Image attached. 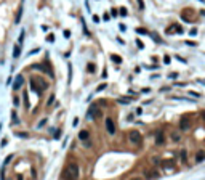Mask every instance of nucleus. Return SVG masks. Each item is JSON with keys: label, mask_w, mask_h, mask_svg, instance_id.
Instances as JSON below:
<instances>
[{"label": "nucleus", "mask_w": 205, "mask_h": 180, "mask_svg": "<svg viewBox=\"0 0 205 180\" xmlns=\"http://www.w3.org/2000/svg\"><path fill=\"white\" fill-rule=\"evenodd\" d=\"M104 89H106V84H101V85L96 89V92H101V90H104Z\"/></svg>", "instance_id": "a211bd4d"}, {"label": "nucleus", "mask_w": 205, "mask_h": 180, "mask_svg": "<svg viewBox=\"0 0 205 180\" xmlns=\"http://www.w3.org/2000/svg\"><path fill=\"white\" fill-rule=\"evenodd\" d=\"M19 53H21V47H19V45H16V47H15V52H13V56H15V58H18V56H19Z\"/></svg>", "instance_id": "f8f14e48"}, {"label": "nucleus", "mask_w": 205, "mask_h": 180, "mask_svg": "<svg viewBox=\"0 0 205 180\" xmlns=\"http://www.w3.org/2000/svg\"><path fill=\"white\" fill-rule=\"evenodd\" d=\"M130 180H144V179H141V177H131Z\"/></svg>", "instance_id": "412c9836"}, {"label": "nucleus", "mask_w": 205, "mask_h": 180, "mask_svg": "<svg viewBox=\"0 0 205 180\" xmlns=\"http://www.w3.org/2000/svg\"><path fill=\"white\" fill-rule=\"evenodd\" d=\"M100 110H98V106L96 105H91L90 106V111H88V114H87V117L88 119H96V117H100Z\"/></svg>", "instance_id": "7ed1b4c3"}, {"label": "nucleus", "mask_w": 205, "mask_h": 180, "mask_svg": "<svg viewBox=\"0 0 205 180\" xmlns=\"http://www.w3.org/2000/svg\"><path fill=\"white\" fill-rule=\"evenodd\" d=\"M88 71H91V73L95 71V66H93V64H88Z\"/></svg>", "instance_id": "6ab92c4d"}, {"label": "nucleus", "mask_w": 205, "mask_h": 180, "mask_svg": "<svg viewBox=\"0 0 205 180\" xmlns=\"http://www.w3.org/2000/svg\"><path fill=\"white\" fill-rule=\"evenodd\" d=\"M151 161H152V164H156V166H157V164H159V162H160L157 156H154V158H151Z\"/></svg>", "instance_id": "2eb2a0df"}, {"label": "nucleus", "mask_w": 205, "mask_h": 180, "mask_svg": "<svg viewBox=\"0 0 205 180\" xmlns=\"http://www.w3.org/2000/svg\"><path fill=\"white\" fill-rule=\"evenodd\" d=\"M88 137H90V134H88V130H82L80 134H78V138H80V140H87Z\"/></svg>", "instance_id": "9b49d317"}, {"label": "nucleus", "mask_w": 205, "mask_h": 180, "mask_svg": "<svg viewBox=\"0 0 205 180\" xmlns=\"http://www.w3.org/2000/svg\"><path fill=\"white\" fill-rule=\"evenodd\" d=\"M78 166L76 162H69V164L64 167V172H63V179L64 180H78Z\"/></svg>", "instance_id": "f257e3e1"}, {"label": "nucleus", "mask_w": 205, "mask_h": 180, "mask_svg": "<svg viewBox=\"0 0 205 180\" xmlns=\"http://www.w3.org/2000/svg\"><path fill=\"white\" fill-rule=\"evenodd\" d=\"M189 127H191L189 119H187V117H183V119L180 121V129H181L183 132H186V130H189Z\"/></svg>", "instance_id": "423d86ee"}, {"label": "nucleus", "mask_w": 205, "mask_h": 180, "mask_svg": "<svg viewBox=\"0 0 205 180\" xmlns=\"http://www.w3.org/2000/svg\"><path fill=\"white\" fill-rule=\"evenodd\" d=\"M112 60L115 61V63H122V60H120V56H115V55H112Z\"/></svg>", "instance_id": "dca6fc26"}, {"label": "nucleus", "mask_w": 205, "mask_h": 180, "mask_svg": "<svg viewBox=\"0 0 205 180\" xmlns=\"http://www.w3.org/2000/svg\"><path fill=\"white\" fill-rule=\"evenodd\" d=\"M181 159H183V162H186V161H187V158H186V151H184V150L181 151Z\"/></svg>", "instance_id": "4468645a"}, {"label": "nucleus", "mask_w": 205, "mask_h": 180, "mask_svg": "<svg viewBox=\"0 0 205 180\" xmlns=\"http://www.w3.org/2000/svg\"><path fill=\"white\" fill-rule=\"evenodd\" d=\"M106 130H107L109 135H114L115 134V124H114V121H112L111 117L106 119Z\"/></svg>", "instance_id": "39448f33"}, {"label": "nucleus", "mask_w": 205, "mask_h": 180, "mask_svg": "<svg viewBox=\"0 0 205 180\" xmlns=\"http://www.w3.org/2000/svg\"><path fill=\"white\" fill-rule=\"evenodd\" d=\"M156 143L157 145H163V132L162 130H159L156 134Z\"/></svg>", "instance_id": "9d476101"}, {"label": "nucleus", "mask_w": 205, "mask_h": 180, "mask_svg": "<svg viewBox=\"0 0 205 180\" xmlns=\"http://www.w3.org/2000/svg\"><path fill=\"white\" fill-rule=\"evenodd\" d=\"M205 159V151L204 150H199L196 153V162H202Z\"/></svg>", "instance_id": "1a4fd4ad"}, {"label": "nucleus", "mask_w": 205, "mask_h": 180, "mask_svg": "<svg viewBox=\"0 0 205 180\" xmlns=\"http://www.w3.org/2000/svg\"><path fill=\"white\" fill-rule=\"evenodd\" d=\"M11 117H13V122H15V124H18V122H19V121H18V116H16L15 113L11 114Z\"/></svg>", "instance_id": "f3484780"}, {"label": "nucleus", "mask_w": 205, "mask_h": 180, "mask_svg": "<svg viewBox=\"0 0 205 180\" xmlns=\"http://www.w3.org/2000/svg\"><path fill=\"white\" fill-rule=\"evenodd\" d=\"M197 34V29H191V36H196Z\"/></svg>", "instance_id": "aec40b11"}, {"label": "nucleus", "mask_w": 205, "mask_h": 180, "mask_svg": "<svg viewBox=\"0 0 205 180\" xmlns=\"http://www.w3.org/2000/svg\"><path fill=\"white\" fill-rule=\"evenodd\" d=\"M175 31H176L178 34L183 32V29H181L180 24H172V26H168V28L165 29V32H167V34H172V32H175Z\"/></svg>", "instance_id": "6e6552de"}, {"label": "nucleus", "mask_w": 205, "mask_h": 180, "mask_svg": "<svg viewBox=\"0 0 205 180\" xmlns=\"http://www.w3.org/2000/svg\"><path fill=\"white\" fill-rule=\"evenodd\" d=\"M144 175H146L148 180H157L159 179V172H157V169H146Z\"/></svg>", "instance_id": "20e7f679"}, {"label": "nucleus", "mask_w": 205, "mask_h": 180, "mask_svg": "<svg viewBox=\"0 0 205 180\" xmlns=\"http://www.w3.org/2000/svg\"><path fill=\"white\" fill-rule=\"evenodd\" d=\"M128 140L131 142L133 145H136V147H139V145L143 143V137H141V134H139L138 130H130V134H128Z\"/></svg>", "instance_id": "f03ea898"}, {"label": "nucleus", "mask_w": 205, "mask_h": 180, "mask_svg": "<svg viewBox=\"0 0 205 180\" xmlns=\"http://www.w3.org/2000/svg\"><path fill=\"white\" fill-rule=\"evenodd\" d=\"M180 138H181V135L178 134V132H173L172 134V140L173 142H180Z\"/></svg>", "instance_id": "ddd939ff"}, {"label": "nucleus", "mask_w": 205, "mask_h": 180, "mask_svg": "<svg viewBox=\"0 0 205 180\" xmlns=\"http://www.w3.org/2000/svg\"><path fill=\"white\" fill-rule=\"evenodd\" d=\"M23 84H24V77H23L21 74H18V76H16V79H15V84H13V89H15V90L21 89Z\"/></svg>", "instance_id": "0eeeda50"}]
</instances>
